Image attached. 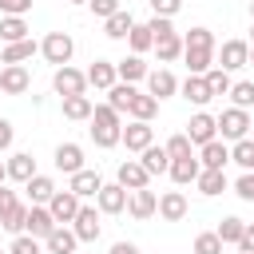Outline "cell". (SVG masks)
I'll return each mask as SVG.
<instances>
[{"label":"cell","instance_id":"obj_50","mask_svg":"<svg viewBox=\"0 0 254 254\" xmlns=\"http://www.w3.org/2000/svg\"><path fill=\"white\" fill-rule=\"evenodd\" d=\"M87 4H91V12H95L99 20H107V16L119 12V0H87Z\"/></svg>","mask_w":254,"mask_h":254},{"label":"cell","instance_id":"obj_13","mask_svg":"<svg viewBox=\"0 0 254 254\" xmlns=\"http://www.w3.org/2000/svg\"><path fill=\"white\" fill-rule=\"evenodd\" d=\"M48 210H52V218L64 226V222H71V218L79 214V198H75L71 190H56V194L48 198Z\"/></svg>","mask_w":254,"mask_h":254},{"label":"cell","instance_id":"obj_4","mask_svg":"<svg viewBox=\"0 0 254 254\" xmlns=\"http://www.w3.org/2000/svg\"><path fill=\"white\" fill-rule=\"evenodd\" d=\"M52 87H56V95H60V99H67V95H83V87H87V75H83V71H75V67L67 64V67H56V75H52Z\"/></svg>","mask_w":254,"mask_h":254},{"label":"cell","instance_id":"obj_37","mask_svg":"<svg viewBox=\"0 0 254 254\" xmlns=\"http://www.w3.org/2000/svg\"><path fill=\"white\" fill-rule=\"evenodd\" d=\"M242 230H246V222L230 214V218H222V222H218V230H214V234H218V242H222V246H238Z\"/></svg>","mask_w":254,"mask_h":254},{"label":"cell","instance_id":"obj_57","mask_svg":"<svg viewBox=\"0 0 254 254\" xmlns=\"http://www.w3.org/2000/svg\"><path fill=\"white\" fill-rule=\"evenodd\" d=\"M250 64H254V44H250Z\"/></svg>","mask_w":254,"mask_h":254},{"label":"cell","instance_id":"obj_59","mask_svg":"<svg viewBox=\"0 0 254 254\" xmlns=\"http://www.w3.org/2000/svg\"><path fill=\"white\" fill-rule=\"evenodd\" d=\"M67 4H87V0H67Z\"/></svg>","mask_w":254,"mask_h":254},{"label":"cell","instance_id":"obj_30","mask_svg":"<svg viewBox=\"0 0 254 254\" xmlns=\"http://www.w3.org/2000/svg\"><path fill=\"white\" fill-rule=\"evenodd\" d=\"M179 91H183V99H190L194 107H202V103H210V87H206V79H202V75H187Z\"/></svg>","mask_w":254,"mask_h":254},{"label":"cell","instance_id":"obj_7","mask_svg":"<svg viewBox=\"0 0 254 254\" xmlns=\"http://www.w3.org/2000/svg\"><path fill=\"white\" fill-rule=\"evenodd\" d=\"M99 230H103V226H99V210H95V206H79V214L71 218V234H75L79 242H95Z\"/></svg>","mask_w":254,"mask_h":254},{"label":"cell","instance_id":"obj_10","mask_svg":"<svg viewBox=\"0 0 254 254\" xmlns=\"http://www.w3.org/2000/svg\"><path fill=\"white\" fill-rule=\"evenodd\" d=\"M218 60H222V64H218L222 71H238V67H246V64H250V44H246V40H226Z\"/></svg>","mask_w":254,"mask_h":254},{"label":"cell","instance_id":"obj_51","mask_svg":"<svg viewBox=\"0 0 254 254\" xmlns=\"http://www.w3.org/2000/svg\"><path fill=\"white\" fill-rule=\"evenodd\" d=\"M32 8V0H0V12L4 16H24Z\"/></svg>","mask_w":254,"mask_h":254},{"label":"cell","instance_id":"obj_38","mask_svg":"<svg viewBox=\"0 0 254 254\" xmlns=\"http://www.w3.org/2000/svg\"><path fill=\"white\" fill-rule=\"evenodd\" d=\"M127 44H131V56H143L147 48H155V36H151L147 24H135V28L127 32Z\"/></svg>","mask_w":254,"mask_h":254},{"label":"cell","instance_id":"obj_1","mask_svg":"<svg viewBox=\"0 0 254 254\" xmlns=\"http://www.w3.org/2000/svg\"><path fill=\"white\" fill-rule=\"evenodd\" d=\"M119 135H123V123H119V111H111L107 103H99V107H91V139H95V147H115L119 143Z\"/></svg>","mask_w":254,"mask_h":254},{"label":"cell","instance_id":"obj_11","mask_svg":"<svg viewBox=\"0 0 254 254\" xmlns=\"http://www.w3.org/2000/svg\"><path fill=\"white\" fill-rule=\"evenodd\" d=\"M187 139H190V147L198 143H210V139H218V127H214V115H206V111H198V115H190V123H187Z\"/></svg>","mask_w":254,"mask_h":254},{"label":"cell","instance_id":"obj_41","mask_svg":"<svg viewBox=\"0 0 254 254\" xmlns=\"http://www.w3.org/2000/svg\"><path fill=\"white\" fill-rule=\"evenodd\" d=\"M24 222H28V206H24V202H16L12 210H4V214H0V226H4V230H12V234H24Z\"/></svg>","mask_w":254,"mask_h":254},{"label":"cell","instance_id":"obj_55","mask_svg":"<svg viewBox=\"0 0 254 254\" xmlns=\"http://www.w3.org/2000/svg\"><path fill=\"white\" fill-rule=\"evenodd\" d=\"M111 254H139V246H135V242H115Z\"/></svg>","mask_w":254,"mask_h":254},{"label":"cell","instance_id":"obj_36","mask_svg":"<svg viewBox=\"0 0 254 254\" xmlns=\"http://www.w3.org/2000/svg\"><path fill=\"white\" fill-rule=\"evenodd\" d=\"M60 107H64V119H91V107H95V103H91L87 95H67Z\"/></svg>","mask_w":254,"mask_h":254},{"label":"cell","instance_id":"obj_52","mask_svg":"<svg viewBox=\"0 0 254 254\" xmlns=\"http://www.w3.org/2000/svg\"><path fill=\"white\" fill-rule=\"evenodd\" d=\"M238 250H242V254H254V222H246V230H242V238H238Z\"/></svg>","mask_w":254,"mask_h":254},{"label":"cell","instance_id":"obj_58","mask_svg":"<svg viewBox=\"0 0 254 254\" xmlns=\"http://www.w3.org/2000/svg\"><path fill=\"white\" fill-rule=\"evenodd\" d=\"M250 139H254V119H250Z\"/></svg>","mask_w":254,"mask_h":254},{"label":"cell","instance_id":"obj_15","mask_svg":"<svg viewBox=\"0 0 254 254\" xmlns=\"http://www.w3.org/2000/svg\"><path fill=\"white\" fill-rule=\"evenodd\" d=\"M56 226H60V222L52 218V210H48V206H28V222H24V234H32V238H48Z\"/></svg>","mask_w":254,"mask_h":254},{"label":"cell","instance_id":"obj_29","mask_svg":"<svg viewBox=\"0 0 254 254\" xmlns=\"http://www.w3.org/2000/svg\"><path fill=\"white\" fill-rule=\"evenodd\" d=\"M115 75H119V83L147 79V64H143V56H127V60H119V64H115Z\"/></svg>","mask_w":254,"mask_h":254},{"label":"cell","instance_id":"obj_47","mask_svg":"<svg viewBox=\"0 0 254 254\" xmlns=\"http://www.w3.org/2000/svg\"><path fill=\"white\" fill-rule=\"evenodd\" d=\"M234 194L242 202H254V171H242V179L234 183Z\"/></svg>","mask_w":254,"mask_h":254},{"label":"cell","instance_id":"obj_44","mask_svg":"<svg viewBox=\"0 0 254 254\" xmlns=\"http://www.w3.org/2000/svg\"><path fill=\"white\" fill-rule=\"evenodd\" d=\"M194 254H222V242H218V234H214V230H202V234L194 238Z\"/></svg>","mask_w":254,"mask_h":254},{"label":"cell","instance_id":"obj_27","mask_svg":"<svg viewBox=\"0 0 254 254\" xmlns=\"http://www.w3.org/2000/svg\"><path fill=\"white\" fill-rule=\"evenodd\" d=\"M40 48H36V40L28 36V40H20V44H4L0 48V64H24V60H32Z\"/></svg>","mask_w":254,"mask_h":254},{"label":"cell","instance_id":"obj_21","mask_svg":"<svg viewBox=\"0 0 254 254\" xmlns=\"http://www.w3.org/2000/svg\"><path fill=\"white\" fill-rule=\"evenodd\" d=\"M75 246H79V238L71 234V226H56V230L44 238V250H48V254H75Z\"/></svg>","mask_w":254,"mask_h":254},{"label":"cell","instance_id":"obj_56","mask_svg":"<svg viewBox=\"0 0 254 254\" xmlns=\"http://www.w3.org/2000/svg\"><path fill=\"white\" fill-rule=\"evenodd\" d=\"M4 179H8V171H4V163H0V187H4Z\"/></svg>","mask_w":254,"mask_h":254},{"label":"cell","instance_id":"obj_22","mask_svg":"<svg viewBox=\"0 0 254 254\" xmlns=\"http://www.w3.org/2000/svg\"><path fill=\"white\" fill-rule=\"evenodd\" d=\"M4 171H8V179H12V183H28V179L36 175V159H32L28 151H16V155L4 163Z\"/></svg>","mask_w":254,"mask_h":254},{"label":"cell","instance_id":"obj_42","mask_svg":"<svg viewBox=\"0 0 254 254\" xmlns=\"http://www.w3.org/2000/svg\"><path fill=\"white\" fill-rule=\"evenodd\" d=\"M230 99H234V107L250 111V107H254V83H250V79H238V83L230 87Z\"/></svg>","mask_w":254,"mask_h":254},{"label":"cell","instance_id":"obj_45","mask_svg":"<svg viewBox=\"0 0 254 254\" xmlns=\"http://www.w3.org/2000/svg\"><path fill=\"white\" fill-rule=\"evenodd\" d=\"M8 254H44V250H40V238H32V234H16L12 246H8Z\"/></svg>","mask_w":254,"mask_h":254},{"label":"cell","instance_id":"obj_53","mask_svg":"<svg viewBox=\"0 0 254 254\" xmlns=\"http://www.w3.org/2000/svg\"><path fill=\"white\" fill-rule=\"evenodd\" d=\"M12 139H16L12 123H8V119H0V151H8V147H12Z\"/></svg>","mask_w":254,"mask_h":254},{"label":"cell","instance_id":"obj_24","mask_svg":"<svg viewBox=\"0 0 254 254\" xmlns=\"http://www.w3.org/2000/svg\"><path fill=\"white\" fill-rule=\"evenodd\" d=\"M183 60H187L190 75H206L214 67V48H183Z\"/></svg>","mask_w":254,"mask_h":254},{"label":"cell","instance_id":"obj_46","mask_svg":"<svg viewBox=\"0 0 254 254\" xmlns=\"http://www.w3.org/2000/svg\"><path fill=\"white\" fill-rule=\"evenodd\" d=\"M163 151H167L171 159H187V155H190V139H187V135H171Z\"/></svg>","mask_w":254,"mask_h":254},{"label":"cell","instance_id":"obj_26","mask_svg":"<svg viewBox=\"0 0 254 254\" xmlns=\"http://www.w3.org/2000/svg\"><path fill=\"white\" fill-rule=\"evenodd\" d=\"M24 190H28V198H32V206H48V198L56 194V183H52L48 175H32V179L24 183Z\"/></svg>","mask_w":254,"mask_h":254},{"label":"cell","instance_id":"obj_61","mask_svg":"<svg viewBox=\"0 0 254 254\" xmlns=\"http://www.w3.org/2000/svg\"><path fill=\"white\" fill-rule=\"evenodd\" d=\"M250 36H254V28H250Z\"/></svg>","mask_w":254,"mask_h":254},{"label":"cell","instance_id":"obj_2","mask_svg":"<svg viewBox=\"0 0 254 254\" xmlns=\"http://www.w3.org/2000/svg\"><path fill=\"white\" fill-rule=\"evenodd\" d=\"M214 127H218V135H222V139L238 143V139H246V135H250V111H242V107H226V111L214 119Z\"/></svg>","mask_w":254,"mask_h":254},{"label":"cell","instance_id":"obj_35","mask_svg":"<svg viewBox=\"0 0 254 254\" xmlns=\"http://www.w3.org/2000/svg\"><path fill=\"white\" fill-rule=\"evenodd\" d=\"M131 95H135V83H115V87H107V107L123 115L131 107Z\"/></svg>","mask_w":254,"mask_h":254},{"label":"cell","instance_id":"obj_28","mask_svg":"<svg viewBox=\"0 0 254 254\" xmlns=\"http://www.w3.org/2000/svg\"><path fill=\"white\" fill-rule=\"evenodd\" d=\"M28 40V20L24 16H0V44H20Z\"/></svg>","mask_w":254,"mask_h":254},{"label":"cell","instance_id":"obj_5","mask_svg":"<svg viewBox=\"0 0 254 254\" xmlns=\"http://www.w3.org/2000/svg\"><path fill=\"white\" fill-rule=\"evenodd\" d=\"M119 143H127V151H139V155H143V151L155 143V127H151V123H139V119H131V123L123 127Z\"/></svg>","mask_w":254,"mask_h":254},{"label":"cell","instance_id":"obj_40","mask_svg":"<svg viewBox=\"0 0 254 254\" xmlns=\"http://www.w3.org/2000/svg\"><path fill=\"white\" fill-rule=\"evenodd\" d=\"M230 163H238L242 171H254V139H250V135L230 147Z\"/></svg>","mask_w":254,"mask_h":254},{"label":"cell","instance_id":"obj_9","mask_svg":"<svg viewBox=\"0 0 254 254\" xmlns=\"http://www.w3.org/2000/svg\"><path fill=\"white\" fill-rule=\"evenodd\" d=\"M99 187H103V179H99V171H91V167L67 175V190H71L75 198H91V194H99Z\"/></svg>","mask_w":254,"mask_h":254},{"label":"cell","instance_id":"obj_54","mask_svg":"<svg viewBox=\"0 0 254 254\" xmlns=\"http://www.w3.org/2000/svg\"><path fill=\"white\" fill-rule=\"evenodd\" d=\"M12 206H16V190L0 187V214H4V210H12Z\"/></svg>","mask_w":254,"mask_h":254},{"label":"cell","instance_id":"obj_6","mask_svg":"<svg viewBox=\"0 0 254 254\" xmlns=\"http://www.w3.org/2000/svg\"><path fill=\"white\" fill-rule=\"evenodd\" d=\"M95 206H99V214H123L127 210V190L119 183H103L99 194H95Z\"/></svg>","mask_w":254,"mask_h":254},{"label":"cell","instance_id":"obj_33","mask_svg":"<svg viewBox=\"0 0 254 254\" xmlns=\"http://www.w3.org/2000/svg\"><path fill=\"white\" fill-rule=\"evenodd\" d=\"M131 28H135V20H131V12H123V8H119L115 16H107V20H103V32H107L111 40H127V32H131Z\"/></svg>","mask_w":254,"mask_h":254},{"label":"cell","instance_id":"obj_39","mask_svg":"<svg viewBox=\"0 0 254 254\" xmlns=\"http://www.w3.org/2000/svg\"><path fill=\"white\" fill-rule=\"evenodd\" d=\"M202 79H206V87H210V99H214V95H230V87H234L230 71H222V67H210Z\"/></svg>","mask_w":254,"mask_h":254},{"label":"cell","instance_id":"obj_31","mask_svg":"<svg viewBox=\"0 0 254 254\" xmlns=\"http://www.w3.org/2000/svg\"><path fill=\"white\" fill-rule=\"evenodd\" d=\"M139 163H143V171H147V175H167V167H171V155H167L163 147H155V143H151V147L143 151V159H139Z\"/></svg>","mask_w":254,"mask_h":254},{"label":"cell","instance_id":"obj_48","mask_svg":"<svg viewBox=\"0 0 254 254\" xmlns=\"http://www.w3.org/2000/svg\"><path fill=\"white\" fill-rule=\"evenodd\" d=\"M179 8H183V0H151V16H167L171 20Z\"/></svg>","mask_w":254,"mask_h":254},{"label":"cell","instance_id":"obj_60","mask_svg":"<svg viewBox=\"0 0 254 254\" xmlns=\"http://www.w3.org/2000/svg\"><path fill=\"white\" fill-rule=\"evenodd\" d=\"M250 16H254V0H250Z\"/></svg>","mask_w":254,"mask_h":254},{"label":"cell","instance_id":"obj_32","mask_svg":"<svg viewBox=\"0 0 254 254\" xmlns=\"http://www.w3.org/2000/svg\"><path fill=\"white\" fill-rule=\"evenodd\" d=\"M194 187H198V194L214 198V194H222V190H226V175H222V171H198Z\"/></svg>","mask_w":254,"mask_h":254},{"label":"cell","instance_id":"obj_43","mask_svg":"<svg viewBox=\"0 0 254 254\" xmlns=\"http://www.w3.org/2000/svg\"><path fill=\"white\" fill-rule=\"evenodd\" d=\"M183 48H214V32L210 28H190L183 36Z\"/></svg>","mask_w":254,"mask_h":254},{"label":"cell","instance_id":"obj_25","mask_svg":"<svg viewBox=\"0 0 254 254\" xmlns=\"http://www.w3.org/2000/svg\"><path fill=\"white\" fill-rule=\"evenodd\" d=\"M155 111H159V99H155V95H147V91H135V95H131V107H127V115H131V119L151 123V119H155Z\"/></svg>","mask_w":254,"mask_h":254},{"label":"cell","instance_id":"obj_14","mask_svg":"<svg viewBox=\"0 0 254 254\" xmlns=\"http://www.w3.org/2000/svg\"><path fill=\"white\" fill-rule=\"evenodd\" d=\"M155 210H159V194H155V190L143 187V190H131V194H127V214H131V218L143 222V218H151Z\"/></svg>","mask_w":254,"mask_h":254},{"label":"cell","instance_id":"obj_8","mask_svg":"<svg viewBox=\"0 0 254 254\" xmlns=\"http://www.w3.org/2000/svg\"><path fill=\"white\" fill-rule=\"evenodd\" d=\"M28 87H32V75H28L24 64H8V67H0V91H4V95H24Z\"/></svg>","mask_w":254,"mask_h":254},{"label":"cell","instance_id":"obj_12","mask_svg":"<svg viewBox=\"0 0 254 254\" xmlns=\"http://www.w3.org/2000/svg\"><path fill=\"white\" fill-rule=\"evenodd\" d=\"M147 171H143V163H135V159H127V163H119V171H115V183L131 194V190H143L147 187Z\"/></svg>","mask_w":254,"mask_h":254},{"label":"cell","instance_id":"obj_16","mask_svg":"<svg viewBox=\"0 0 254 254\" xmlns=\"http://www.w3.org/2000/svg\"><path fill=\"white\" fill-rule=\"evenodd\" d=\"M155 214L167 218V222H183V218H187V194H183V190L159 194V210H155Z\"/></svg>","mask_w":254,"mask_h":254},{"label":"cell","instance_id":"obj_49","mask_svg":"<svg viewBox=\"0 0 254 254\" xmlns=\"http://www.w3.org/2000/svg\"><path fill=\"white\" fill-rule=\"evenodd\" d=\"M147 28H151V36H155V40H163V36H171V32H175L167 16H151V20H147Z\"/></svg>","mask_w":254,"mask_h":254},{"label":"cell","instance_id":"obj_20","mask_svg":"<svg viewBox=\"0 0 254 254\" xmlns=\"http://www.w3.org/2000/svg\"><path fill=\"white\" fill-rule=\"evenodd\" d=\"M56 167H60L64 175L83 171V147H79V143H60V147H56Z\"/></svg>","mask_w":254,"mask_h":254},{"label":"cell","instance_id":"obj_23","mask_svg":"<svg viewBox=\"0 0 254 254\" xmlns=\"http://www.w3.org/2000/svg\"><path fill=\"white\" fill-rule=\"evenodd\" d=\"M198 171H202V163H198L194 155H187V159H171V167H167V175H171L179 187L194 183V179H198Z\"/></svg>","mask_w":254,"mask_h":254},{"label":"cell","instance_id":"obj_17","mask_svg":"<svg viewBox=\"0 0 254 254\" xmlns=\"http://www.w3.org/2000/svg\"><path fill=\"white\" fill-rule=\"evenodd\" d=\"M179 91V79L167 71V67H155V71H147V95H155V99H167V95H175Z\"/></svg>","mask_w":254,"mask_h":254},{"label":"cell","instance_id":"obj_34","mask_svg":"<svg viewBox=\"0 0 254 254\" xmlns=\"http://www.w3.org/2000/svg\"><path fill=\"white\" fill-rule=\"evenodd\" d=\"M155 52H159V64H171V60H179V56H183V36H179V32H171V36L155 40Z\"/></svg>","mask_w":254,"mask_h":254},{"label":"cell","instance_id":"obj_19","mask_svg":"<svg viewBox=\"0 0 254 254\" xmlns=\"http://www.w3.org/2000/svg\"><path fill=\"white\" fill-rule=\"evenodd\" d=\"M202 171H222L226 163H230V147L222 143V139H210V143H202Z\"/></svg>","mask_w":254,"mask_h":254},{"label":"cell","instance_id":"obj_3","mask_svg":"<svg viewBox=\"0 0 254 254\" xmlns=\"http://www.w3.org/2000/svg\"><path fill=\"white\" fill-rule=\"evenodd\" d=\"M40 52H44V60H48V64L67 67V60H71V52H75V40H71L67 32H48V36H44V44H40Z\"/></svg>","mask_w":254,"mask_h":254},{"label":"cell","instance_id":"obj_18","mask_svg":"<svg viewBox=\"0 0 254 254\" xmlns=\"http://www.w3.org/2000/svg\"><path fill=\"white\" fill-rule=\"evenodd\" d=\"M83 75H87V83H91V87H99V91H107V87H115V83H119V75H115V64H111V60H95Z\"/></svg>","mask_w":254,"mask_h":254},{"label":"cell","instance_id":"obj_62","mask_svg":"<svg viewBox=\"0 0 254 254\" xmlns=\"http://www.w3.org/2000/svg\"><path fill=\"white\" fill-rule=\"evenodd\" d=\"M0 254H8V250H0Z\"/></svg>","mask_w":254,"mask_h":254}]
</instances>
